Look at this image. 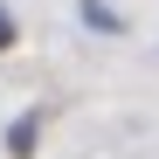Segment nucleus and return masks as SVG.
<instances>
[{"instance_id":"1","label":"nucleus","mask_w":159,"mask_h":159,"mask_svg":"<svg viewBox=\"0 0 159 159\" xmlns=\"http://www.w3.org/2000/svg\"><path fill=\"white\" fill-rule=\"evenodd\" d=\"M83 28H97V35H125V21L104 7V0H83Z\"/></svg>"},{"instance_id":"2","label":"nucleus","mask_w":159,"mask_h":159,"mask_svg":"<svg viewBox=\"0 0 159 159\" xmlns=\"http://www.w3.org/2000/svg\"><path fill=\"white\" fill-rule=\"evenodd\" d=\"M14 42V21H7V7H0V48H7Z\"/></svg>"}]
</instances>
